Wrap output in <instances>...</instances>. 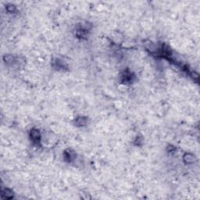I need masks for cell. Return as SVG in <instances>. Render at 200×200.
I'll list each match as a JSON object with an SVG mask.
<instances>
[{"label": "cell", "instance_id": "obj_1", "mask_svg": "<svg viewBox=\"0 0 200 200\" xmlns=\"http://www.w3.org/2000/svg\"><path fill=\"white\" fill-rule=\"evenodd\" d=\"M30 138L35 143H39V141L41 139L40 132L37 129H33L30 132Z\"/></svg>", "mask_w": 200, "mask_h": 200}, {"label": "cell", "instance_id": "obj_2", "mask_svg": "<svg viewBox=\"0 0 200 200\" xmlns=\"http://www.w3.org/2000/svg\"><path fill=\"white\" fill-rule=\"evenodd\" d=\"M73 159V152L71 151H65L64 152V160L67 162H70Z\"/></svg>", "mask_w": 200, "mask_h": 200}, {"label": "cell", "instance_id": "obj_3", "mask_svg": "<svg viewBox=\"0 0 200 200\" xmlns=\"http://www.w3.org/2000/svg\"><path fill=\"white\" fill-rule=\"evenodd\" d=\"M3 196L5 195V198H11L13 196V193L12 192L11 190H9V189H6L3 192V194H2Z\"/></svg>", "mask_w": 200, "mask_h": 200}, {"label": "cell", "instance_id": "obj_4", "mask_svg": "<svg viewBox=\"0 0 200 200\" xmlns=\"http://www.w3.org/2000/svg\"><path fill=\"white\" fill-rule=\"evenodd\" d=\"M77 124L79 125V126H84L85 124H86V120L84 119L83 117H80L77 120Z\"/></svg>", "mask_w": 200, "mask_h": 200}, {"label": "cell", "instance_id": "obj_5", "mask_svg": "<svg viewBox=\"0 0 200 200\" xmlns=\"http://www.w3.org/2000/svg\"><path fill=\"white\" fill-rule=\"evenodd\" d=\"M184 158H187L186 162H188V163H191V162H193V161H194V156H193L192 155L186 154V155L184 156Z\"/></svg>", "mask_w": 200, "mask_h": 200}]
</instances>
